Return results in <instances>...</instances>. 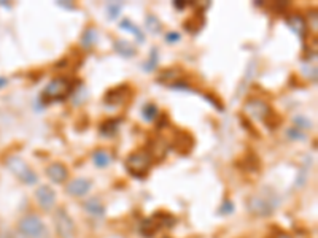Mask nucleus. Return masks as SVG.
I'll use <instances>...</instances> for the list:
<instances>
[{"mask_svg": "<svg viewBox=\"0 0 318 238\" xmlns=\"http://www.w3.org/2000/svg\"><path fill=\"white\" fill-rule=\"evenodd\" d=\"M280 197L272 187H263L258 194L251 195L247 199V210L250 215L256 218H269L272 213L279 208Z\"/></svg>", "mask_w": 318, "mask_h": 238, "instance_id": "nucleus-1", "label": "nucleus"}, {"mask_svg": "<svg viewBox=\"0 0 318 238\" xmlns=\"http://www.w3.org/2000/svg\"><path fill=\"white\" fill-rule=\"evenodd\" d=\"M72 94V81L69 78H54L48 83L42 92V102L45 105H51L54 102H62Z\"/></svg>", "mask_w": 318, "mask_h": 238, "instance_id": "nucleus-2", "label": "nucleus"}, {"mask_svg": "<svg viewBox=\"0 0 318 238\" xmlns=\"http://www.w3.org/2000/svg\"><path fill=\"white\" fill-rule=\"evenodd\" d=\"M151 163H153V158L150 156V153L146 150H140V151L129 154L124 165L130 176H134L137 179H143L146 175H148Z\"/></svg>", "mask_w": 318, "mask_h": 238, "instance_id": "nucleus-3", "label": "nucleus"}, {"mask_svg": "<svg viewBox=\"0 0 318 238\" xmlns=\"http://www.w3.org/2000/svg\"><path fill=\"white\" fill-rule=\"evenodd\" d=\"M175 224V218L172 215H167V213H156L150 218H146L142 221L140 227H138V232L143 238H153L161 229H169Z\"/></svg>", "mask_w": 318, "mask_h": 238, "instance_id": "nucleus-4", "label": "nucleus"}, {"mask_svg": "<svg viewBox=\"0 0 318 238\" xmlns=\"http://www.w3.org/2000/svg\"><path fill=\"white\" fill-rule=\"evenodd\" d=\"M5 163H6L8 170H10L21 183L27 184V186H32V184H35L38 181L37 173L19 158V156H10Z\"/></svg>", "mask_w": 318, "mask_h": 238, "instance_id": "nucleus-5", "label": "nucleus"}, {"mask_svg": "<svg viewBox=\"0 0 318 238\" xmlns=\"http://www.w3.org/2000/svg\"><path fill=\"white\" fill-rule=\"evenodd\" d=\"M18 229L24 238H48L46 226L43 224V221L35 215L24 216L19 221Z\"/></svg>", "mask_w": 318, "mask_h": 238, "instance_id": "nucleus-6", "label": "nucleus"}, {"mask_svg": "<svg viewBox=\"0 0 318 238\" xmlns=\"http://www.w3.org/2000/svg\"><path fill=\"white\" fill-rule=\"evenodd\" d=\"M54 227H56V234H58L61 238H75L77 235V226L73 223L72 216L67 213L65 208H58L54 211Z\"/></svg>", "mask_w": 318, "mask_h": 238, "instance_id": "nucleus-7", "label": "nucleus"}, {"mask_svg": "<svg viewBox=\"0 0 318 238\" xmlns=\"http://www.w3.org/2000/svg\"><path fill=\"white\" fill-rule=\"evenodd\" d=\"M243 111H245L250 118L261 121L264 124L274 110L264 100H261V98H258V97H251L245 102V105H243Z\"/></svg>", "mask_w": 318, "mask_h": 238, "instance_id": "nucleus-8", "label": "nucleus"}, {"mask_svg": "<svg viewBox=\"0 0 318 238\" xmlns=\"http://www.w3.org/2000/svg\"><path fill=\"white\" fill-rule=\"evenodd\" d=\"M130 95V87L129 86H119L115 89H110V91L105 94V105L111 106V108H116V106H123L126 102H129Z\"/></svg>", "mask_w": 318, "mask_h": 238, "instance_id": "nucleus-9", "label": "nucleus"}, {"mask_svg": "<svg viewBox=\"0 0 318 238\" xmlns=\"http://www.w3.org/2000/svg\"><path fill=\"white\" fill-rule=\"evenodd\" d=\"M170 146H172V150H175L178 154H188L193 146H194V138L191 137V134L185 132V130H177L174 138H172V143H170Z\"/></svg>", "mask_w": 318, "mask_h": 238, "instance_id": "nucleus-10", "label": "nucleus"}, {"mask_svg": "<svg viewBox=\"0 0 318 238\" xmlns=\"http://www.w3.org/2000/svg\"><path fill=\"white\" fill-rule=\"evenodd\" d=\"M35 199H37V203L40 205V208L45 211H50L56 205V192L50 186H40L35 191Z\"/></svg>", "mask_w": 318, "mask_h": 238, "instance_id": "nucleus-11", "label": "nucleus"}, {"mask_svg": "<svg viewBox=\"0 0 318 238\" xmlns=\"http://www.w3.org/2000/svg\"><path fill=\"white\" fill-rule=\"evenodd\" d=\"M91 187H93L91 179H88V178H75V179H72V181L67 184L65 191H67V194L72 195V197H83V195H86L89 191H91Z\"/></svg>", "mask_w": 318, "mask_h": 238, "instance_id": "nucleus-12", "label": "nucleus"}, {"mask_svg": "<svg viewBox=\"0 0 318 238\" xmlns=\"http://www.w3.org/2000/svg\"><path fill=\"white\" fill-rule=\"evenodd\" d=\"M46 175H48V178H50L53 183L62 184V183L65 181V179L69 178V171H67V168H65L64 163L54 162V163H51V165H48Z\"/></svg>", "mask_w": 318, "mask_h": 238, "instance_id": "nucleus-13", "label": "nucleus"}, {"mask_svg": "<svg viewBox=\"0 0 318 238\" xmlns=\"http://www.w3.org/2000/svg\"><path fill=\"white\" fill-rule=\"evenodd\" d=\"M83 208L88 213L89 216L93 218H99L102 219L105 216V207L104 203L97 199V197H91V199H88L86 202H83Z\"/></svg>", "mask_w": 318, "mask_h": 238, "instance_id": "nucleus-14", "label": "nucleus"}, {"mask_svg": "<svg viewBox=\"0 0 318 238\" xmlns=\"http://www.w3.org/2000/svg\"><path fill=\"white\" fill-rule=\"evenodd\" d=\"M182 79V70L180 69H167V70H162L158 77V83L161 84H169L172 87L174 84L180 83Z\"/></svg>", "mask_w": 318, "mask_h": 238, "instance_id": "nucleus-15", "label": "nucleus"}, {"mask_svg": "<svg viewBox=\"0 0 318 238\" xmlns=\"http://www.w3.org/2000/svg\"><path fill=\"white\" fill-rule=\"evenodd\" d=\"M287 22L290 29L295 32V34L299 37V38H304L306 37V32H307V22L306 19L303 18L301 14H293V16H288L287 18Z\"/></svg>", "mask_w": 318, "mask_h": 238, "instance_id": "nucleus-16", "label": "nucleus"}, {"mask_svg": "<svg viewBox=\"0 0 318 238\" xmlns=\"http://www.w3.org/2000/svg\"><path fill=\"white\" fill-rule=\"evenodd\" d=\"M119 29H121V30H124V32H129V34H132L138 43H143V42H145V34L142 32V29L138 27L137 24H134L130 19H127V18L121 19V22H119Z\"/></svg>", "mask_w": 318, "mask_h": 238, "instance_id": "nucleus-17", "label": "nucleus"}, {"mask_svg": "<svg viewBox=\"0 0 318 238\" xmlns=\"http://www.w3.org/2000/svg\"><path fill=\"white\" fill-rule=\"evenodd\" d=\"M113 49H115V53H118L121 57H126V59H130V57H134L137 54V49L132 46V43L126 42V40H115Z\"/></svg>", "mask_w": 318, "mask_h": 238, "instance_id": "nucleus-18", "label": "nucleus"}, {"mask_svg": "<svg viewBox=\"0 0 318 238\" xmlns=\"http://www.w3.org/2000/svg\"><path fill=\"white\" fill-rule=\"evenodd\" d=\"M119 124H121V119H107V121H104L102 124L99 126V132L101 135L104 137H115L118 134V130H119Z\"/></svg>", "mask_w": 318, "mask_h": 238, "instance_id": "nucleus-19", "label": "nucleus"}, {"mask_svg": "<svg viewBox=\"0 0 318 238\" xmlns=\"http://www.w3.org/2000/svg\"><path fill=\"white\" fill-rule=\"evenodd\" d=\"M206 24V19H204V14L202 13H194L190 19H186L183 22L185 29L190 32V34H196V32H199L202 29V26Z\"/></svg>", "mask_w": 318, "mask_h": 238, "instance_id": "nucleus-20", "label": "nucleus"}, {"mask_svg": "<svg viewBox=\"0 0 318 238\" xmlns=\"http://www.w3.org/2000/svg\"><path fill=\"white\" fill-rule=\"evenodd\" d=\"M239 167L242 170H245V171H258L259 167H261V163H259V159L256 158L255 154L248 153L239 160Z\"/></svg>", "mask_w": 318, "mask_h": 238, "instance_id": "nucleus-21", "label": "nucleus"}, {"mask_svg": "<svg viewBox=\"0 0 318 238\" xmlns=\"http://www.w3.org/2000/svg\"><path fill=\"white\" fill-rule=\"evenodd\" d=\"M93 162L96 163V167L99 168H105L111 163V154L107 150H96L93 153Z\"/></svg>", "mask_w": 318, "mask_h": 238, "instance_id": "nucleus-22", "label": "nucleus"}, {"mask_svg": "<svg viewBox=\"0 0 318 238\" xmlns=\"http://www.w3.org/2000/svg\"><path fill=\"white\" fill-rule=\"evenodd\" d=\"M97 38H99V35H97V30L94 27H88L83 32V35H81V46L86 48V49L93 48L97 43Z\"/></svg>", "mask_w": 318, "mask_h": 238, "instance_id": "nucleus-23", "label": "nucleus"}, {"mask_svg": "<svg viewBox=\"0 0 318 238\" xmlns=\"http://www.w3.org/2000/svg\"><path fill=\"white\" fill-rule=\"evenodd\" d=\"M158 116H159V110H158L156 105L151 103V102H148V103L143 105V108H142V118H143V121L153 122Z\"/></svg>", "mask_w": 318, "mask_h": 238, "instance_id": "nucleus-24", "label": "nucleus"}, {"mask_svg": "<svg viewBox=\"0 0 318 238\" xmlns=\"http://www.w3.org/2000/svg\"><path fill=\"white\" fill-rule=\"evenodd\" d=\"M158 65H159V53H158V48L154 46V48H151V53H150L148 61L143 64V72L151 73V72L156 70Z\"/></svg>", "mask_w": 318, "mask_h": 238, "instance_id": "nucleus-25", "label": "nucleus"}, {"mask_svg": "<svg viewBox=\"0 0 318 238\" xmlns=\"http://www.w3.org/2000/svg\"><path fill=\"white\" fill-rule=\"evenodd\" d=\"M145 27L148 32H151V34H159L162 29V24L156 16L150 13V14H146V18H145Z\"/></svg>", "mask_w": 318, "mask_h": 238, "instance_id": "nucleus-26", "label": "nucleus"}, {"mask_svg": "<svg viewBox=\"0 0 318 238\" xmlns=\"http://www.w3.org/2000/svg\"><path fill=\"white\" fill-rule=\"evenodd\" d=\"M105 11H107V19H110V21L116 19L121 14V11H123V3L121 2H108L107 6H105Z\"/></svg>", "mask_w": 318, "mask_h": 238, "instance_id": "nucleus-27", "label": "nucleus"}, {"mask_svg": "<svg viewBox=\"0 0 318 238\" xmlns=\"http://www.w3.org/2000/svg\"><path fill=\"white\" fill-rule=\"evenodd\" d=\"M285 135H287V138H288V140H291V142H304V140H307V134L304 132V130H301V129L295 127V126L287 129Z\"/></svg>", "mask_w": 318, "mask_h": 238, "instance_id": "nucleus-28", "label": "nucleus"}, {"mask_svg": "<svg viewBox=\"0 0 318 238\" xmlns=\"http://www.w3.org/2000/svg\"><path fill=\"white\" fill-rule=\"evenodd\" d=\"M293 122H295V127H298V129H301V130H309L312 127V121L311 119H307L306 116H295V119H293Z\"/></svg>", "mask_w": 318, "mask_h": 238, "instance_id": "nucleus-29", "label": "nucleus"}, {"mask_svg": "<svg viewBox=\"0 0 318 238\" xmlns=\"http://www.w3.org/2000/svg\"><path fill=\"white\" fill-rule=\"evenodd\" d=\"M232 211H234V203H232L231 200H224L223 205H221V207H219V210H218L219 215H223V216L231 215Z\"/></svg>", "mask_w": 318, "mask_h": 238, "instance_id": "nucleus-30", "label": "nucleus"}, {"mask_svg": "<svg viewBox=\"0 0 318 238\" xmlns=\"http://www.w3.org/2000/svg\"><path fill=\"white\" fill-rule=\"evenodd\" d=\"M307 181V167L304 165L303 170H301V173L298 175V179H296V187H303Z\"/></svg>", "mask_w": 318, "mask_h": 238, "instance_id": "nucleus-31", "label": "nucleus"}, {"mask_svg": "<svg viewBox=\"0 0 318 238\" xmlns=\"http://www.w3.org/2000/svg\"><path fill=\"white\" fill-rule=\"evenodd\" d=\"M180 38H182V35L178 34V32H169V34H166V42L169 45L178 43V42H180Z\"/></svg>", "mask_w": 318, "mask_h": 238, "instance_id": "nucleus-32", "label": "nucleus"}, {"mask_svg": "<svg viewBox=\"0 0 318 238\" xmlns=\"http://www.w3.org/2000/svg\"><path fill=\"white\" fill-rule=\"evenodd\" d=\"M58 5L65 8V10H75V8H77L75 3H69V2H65V0H61V2H58Z\"/></svg>", "mask_w": 318, "mask_h": 238, "instance_id": "nucleus-33", "label": "nucleus"}, {"mask_svg": "<svg viewBox=\"0 0 318 238\" xmlns=\"http://www.w3.org/2000/svg\"><path fill=\"white\" fill-rule=\"evenodd\" d=\"M174 6L177 8V10H185L186 3H185V2H178V0H177V2H174Z\"/></svg>", "mask_w": 318, "mask_h": 238, "instance_id": "nucleus-34", "label": "nucleus"}, {"mask_svg": "<svg viewBox=\"0 0 318 238\" xmlns=\"http://www.w3.org/2000/svg\"><path fill=\"white\" fill-rule=\"evenodd\" d=\"M274 238H293L291 235H288L287 232H277Z\"/></svg>", "mask_w": 318, "mask_h": 238, "instance_id": "nucleus-35", "label": "nucleus"}, {"mask_svg": "<svg viewBox=\"0 0 318 238\" xmlns=\"http://www.w3.org/2000/svg\"><path fill=\"white\" fill-rule=\"evenodd\" d=\"M6 84H8V79L3 78V77H0V87H3V86H6Z\"/></svg>", "mask_w": 318, "mask_h": 238, "instance_id": "nucleus-36", "label": "nucleus"}]
</instances>
